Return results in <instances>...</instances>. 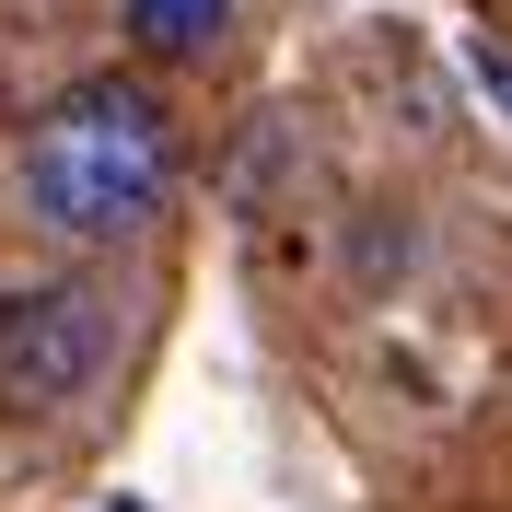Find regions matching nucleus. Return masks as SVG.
<instances>
[{"mask_svg":"<svg viewBox=\"0 0 512 512\" xmlns=\"http://www.w3.org/2000/svg\"><path fill=\"white\" fill-rule=\"evenodd\" d=\"M478 82H489V94L512 105V47H478Z\"/></svg>","mask_w":512,"mask_h":512,"instance_id":"20e7f679","label":"nucleus"},{"mask_svg":"<svg viewBox=\"0 0 512 512\" xmlns=\"http://www.w3.org/2000/svg\"><path fill=\"white\" fill-rule=\"evenodd\" d=\"M117 361V315H105V291L82 280H24L0 291V408L12 419H59L82 408Z\"/></svg>","mask_w":512,"mask_h":512,"instance_id":"f03ea898","label":"nucleus"},{"mask_svg":"<svg viewBox=\"0 0 512 512\" xmlns=\"http://www.w3.org/2000/svg\"><path fill=\"white\" fill-rule=\"evenodd\" d=\"M12 187H24V222L59 233V245H128V233L163 222L175 198V105L128 70H94L24 117L12 140Z\"/></svg>","mask_w":512,"mask_h":512,"instance_id":"f257e3e1","label":"nucleus"},{"mask_svg":"<svg viewBox=\"0 0 512 512\" xmlns=\"http://www.w3.org/2000/svg\"><path fill=\"white\" fill-rule=\"evenodd\" d=\"M117 24H128V47H140V59H210V47H222L233 35V0H117Z\"/></svg>","mask_w":512,"mask_h":512,"instance_id":"7ed1b4c3","label":"nucleus"}]
</instances>
